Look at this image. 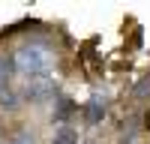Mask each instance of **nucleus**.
<instances>
[{"label": "nucleus", "instance_id": "obj_5", "mask_svg": "<svg viewBox=\"0 0 150 144\" xmlns=\"http://www.w3.org/2000/svg\"><path fill=\"white\" fill-rule=\"evenodd\" d=\"M6 144H36V138L30 135V132H21V135H15V138H9Z\"/></svg>", "mask_w": 150, "mask_h": 144}, {"label": "nucleus", "instance_id": "obj_4", "mask_svg": "<svg viewBox=\"0 0 150 144\" xmlns=\"http://www.w3.org/2000/svg\"><path fill=\"white\" fill-rule=\"evenodd\" d=\"M51 144H78V135H75V132L66 126V129H60L57 135L51 138Z\"/></svg>", "mask_w": 150, "mask_h": 144}, {"label": "nucleus", "instance_id": "obj_3", "mask_svg": "<svg viewBox=\"0 0 150 144\" xmlns=\"http://www.w3.org/2000/svg\"><path fill=\"white\" fill-rule=\"evenodd\" d=\"M84 117H87V123H90V126L102 123V117H105V99H102L99 93L90 96V102H87V108H84Z\"/></svg>", "mask_w": 150, "mask_h": 144}, {"label": "nucleus", "instance_id": "obj_2", "mask_svg": "<svg viewBox=\"0 0 150 144\" xmlns=\"http://www.w3.org/2000/svg\"><path fill=\"white\" fill-rule=\"evenodd\" d=\"M54 90V84L48 81V78H27V87H24L18 96L21 99H33V102H39L42 96H51Z\"/></svg>", "mask_w": 150, "mask_h": 144}, {"label": "nucleus", "instance_id": "obj_1", "mask_svg": "<svg viewBox=\"0 0 150 144\" xmlns=\"http://www.w3.org/2000/svg\"><path fill=\"white\" fill-rule=\"evenodd\" d=\"M12 66L24 78H48V72L57 66V51L45 39H30L21 42L12 51Z\"/></svg>", "mask_w": 150, "mask_h": 144}]
</instances>
